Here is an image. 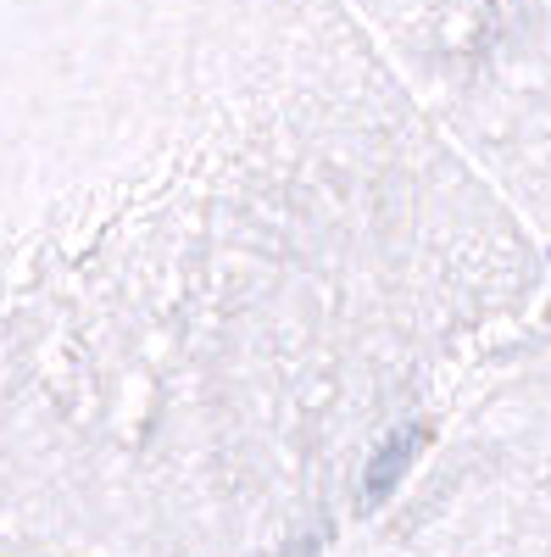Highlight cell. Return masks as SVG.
<instances>
[{
    "label": "cell",
    "instance_id": "cell-1",
    "mask_svg": "<svg viewBox=\"0 0 551 557\" xmlns=\"http://www.w3.org/2000/svg\"><path fill=\"white\" fill-rule=\"evenodd\" d=\"M546 312V251L356 0H28L0 146V513L346 557Z\"/></svg>",
    "mask_w": 551,
    "mask_h": 557
},
{
    "label": "cell",
    "instance_id": "cell-2",
    "mask_svg": "<svg viewBox=\"0 0 551 557\" xmlns=\"http://www.w3.org/2000/svg\"><path fill=\"white\" fill-rule=\"evenodd\" d=\"M412 101L551 251V0H356Z\"/></svg>",
    "mask_w": 551,
    "mask_h": 557
},
{
    "label": "cell",
    "instance_id": "cell-3",
    "mask_svg": "<svg viewBox=\"0 0 551 557\" xmlns=\"http://www.w3.org/2000/svg\"><path fill=\"white\" fill-rule=\"evenodd\" d=\"M346 557H551V307L446 418Z\"/></svg>",
    "mask_w": 551,
    "mask_h": 557
},
{
    "label": "cell",
    "instance_id": "cell-4",
    "mask_svg": "<svg viewBox=\"0 0 551 557\" xmlns=\"http://www.w3.org/2000/svg\"><path fill=\"white\" fill-rule=\"evenodd\" d=\"M0 557H117V552L84 546V541H67V535H51L39 524H23L12 513H0Z\"/></svg>",
    "mask_w": 551,
    "mask_h": 557
}]
</instances>
